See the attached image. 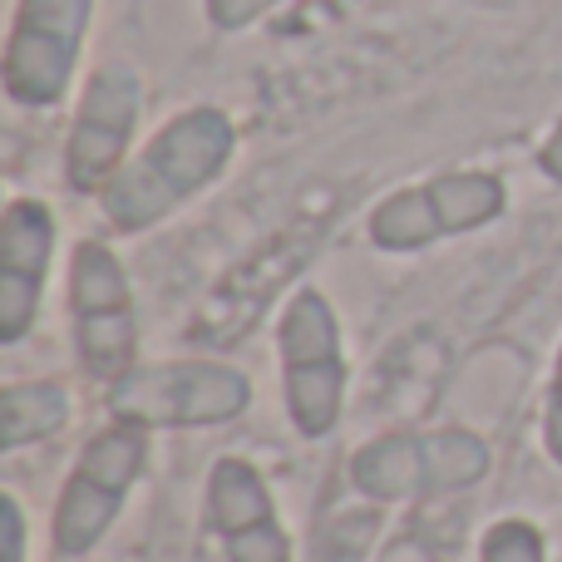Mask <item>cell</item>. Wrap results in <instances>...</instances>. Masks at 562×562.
Segmentation results:
<instances>
[{
  "label": "cell",
  "mask_w": 562,
  "mask_h": 562,
  "mask_svg": "<svg viewBox=\"0 0 562 562\" xmlns=\"http://www.w3.org/2000/svg\"><path fill=\"white\" fill-rule=\"evenodd\" d=\"M25 504L15 494L0 498V562H25Z\"/></svg>",
  "instance_id": "cell-15"
},
{
  "label": "cell",
  "mask_w": 562,
  "mask_h": 562,
  "mask_svg": "<svg viewBox=\"0 0 562 562\" xmlns=\"http://www.w3.org/2000/svg\"><path fill=\"white\" fill-rule=\"evenodd\" d=\"M94 0H20L5 45V94L20 109H55L75 85Z\"/></svg>",
  "instance_id": "cell-8"
},
{
  "label": "cell",
  "mask_w": 562,
  "mask_h": 562,
  "mask_svg": "<svg viewBox=\"0 0 562 562\" xmlns=\"http://www.w3.org/2000/svg\"><path fill=\"white\" fill-rule=\"evenodd\" d=\"M543 454L562 469V346L548 375V395H543Z\"/></svg>",
  "instance_id": "cell-14"
},
{
  "label": "cell",
  "mask_w": 562,
  "mask_h": 562,
  "mask_svg": "<svg viewBox=\"0 0 562 562\" xmlns=\"http://www.w3.org/2000/svg\"><path fill=\"white\" fill-rule=\"evenodd\" d=\"M252 405V375L227 360L134 366L109 390V415L138 429H217Z\"/></svg>",
  "instance_id": "cell-4"
},
{
  "label": "cell",
  "mask_w": 562,
  "mask_h": 562,
  "mask_svg": "<svg viewBox=\"0 0 562 562\" xmlns=\"http://www.w3.org/2000/svg\"><path fill=\"white\" fill-rule=\"evenodd\" d=\"M479 562H548V538L533 518L504 514L479 533Z\"/></svg>",
  "instance_id": "cell-13"
},
{
  "label": "cell",
  "mask_w": 562,
  "mask_h": 562,
  "mask_svg": "<svg viewBox=\"0 0 562 562\" xmlns=\"http://www.w3.org/2000/svg\"><path fill=\"white\" fill-rule=\"evenodd\" d=\"M538 168H543V178L562 183V124L553 128V138L543 144V154H538Z\"/></svg>",
  "instance_id": "cell-16"
},
{
  "label": "cell",
  "mask_w": 562,
  "mask_h": 562,
  "mask_svg": "<svg viewBox=\"0 0 562 562\" xmlns=\"http://www.w3.org/2000/svg\"><path fill=\"white\" fill-rule=\"evenodd\" d=\"M148 464V429L128 419H109L104 429L89 435L79 459L69 464L59 484L55 514H49V548L55 558H89L119 524L134 484Z\"/></svg>",
  "instance_id": "cell-3"
},
{
  "label": "cell",
  "mask_w": 562,
  "mask_h": 562,
  "mask_svg": "<svg viewBox=\"0 0 562 562\" xmlns=\"http://www.w3.org/2000/svg\"><path fill=\"white\" fill-rule=\"evenodd\" d=\"M203 524L227 562H296L267 474L243 454H223L207 469Z\"/></svg>",
  "instance_id": "cell-9"
},
{
  "label": "cell",
  "mask_w": 562,
  "mask_h": 562,
  "mask_svg": "<svg viewBox=\"0 0 562 562\" xmlns=\"http://www.w3.org/2000/svg\"><path fill=\"white\" fill-rule=\"evenodd\" d=\"M65 301L79 370L94 385L114 390L138 366V311L124 262L94 237L75 243L65 267Z\"/></svg>",
  "instance_id": "cell-5"
},
{
  "label": "cell",
  "mask_w": 562,
  "mask_h": 562,
  "mask_svg": "<svg viewBox=\"0 0 562 562\" xmlns=\"http://www.w3.org/2000/svg\"><path fill=\"white\" fill-rule=\"evenodd\" d=\"M69 425V390L59 380H5L0 390V449H20L55 439Z\"/></svg>",
  "instance_id": "cell-12"
},
{
  "label": "cell",
  "mask_w": 562,
  "mask_h": 562,
  "mask_svg": "<svg viewBox=\"0 0 562 562\" xmlns=\"http://www.w3.org/2000/svg\"><path fill=\"white\" fill-rule=\"evenodd\" d=\"M237 148V128L217 109H188L168 119L134 164L119 168V178L99 193L104 223L119 237H134L173 217L188 198L213 188L223 178L227 158Z\"/></svg>",
  "instance_id": "cell-1"
},
{
  "label": "cell",
  "mask_w": 562,
  "mask_h": 562,
  "mask_svg": "<svg viewBox=\"0 0 562 562\" xmlns=\"http://www.w3.org/2000/svg\"><path fill=\"white\" fill-rule=\"evenodd\" d=\"M281 405L301 439H330L346 419L350 366L340 346V316L321 286H296L277 316Z\"/></svg>",
  "instance_id": "cell-2"
},
{
  "label": "cell",
  "mask_w": 562,
  "mask_h": 562,
  "mask_svg": "<svg viewBox=\"0 0 562 562\" xmlns=\"http://www.w3.org/2000/svg\"><path fill=\"white\" fill-rule=\"evenodd\" d=\"M494 454L469 429L380 435L350 454V484L375 504H409L425 494H459L488 479Z\"/></svg>",
  "instance_id": "cell-6"
},
{
  "label": "cell",
  "mask_w": 562,
  "mask_h": 562,
  "mask_svg": "<svg viewBox=\"0 0 562 562\" xmlns=\"http://www.w3.org/2000/svg\"><path fill=\"white\" fill-rule=\"evenodd\" d=\"M504 207H508V188L498 173H445L380 198L370 207L366 237L380 252H425L435 243L498 223Z\"/></svg>",
  "instance_id": "cell-7"
},
{
  "label": "cell",
  "mask_w": 562,
  "mask_h": 562,
  "mask_svg": "<svg viewBox=\"0 0 562 562\" xmlns=\"http://www.w3.org/2000/svg\"><path fill=\"white\" fill-rule=\"evenodd\" d=\"M59 223L40 198H10L0 217V346H20L45 311Z\"/></svg>",
  "instance_id": "cell-11"
},
{
  "label": "cell",
  "mask_w": 562,
  "mask_h": 562,
  "mask_svg": "<svg viewBox=\"0 0 562 562\" xmlns=\"http://www.w3.org/2000/svg\"><path fill=\"white\" fill-rule=\"evenodd\" d=\"M138 124V75L124 65H104L85 89V104L75 114L65 144V183L75 193H104L119 178L128 154V138Z\"/></svg>",
  "instance_id": "cell-10"
}]
</instances>
